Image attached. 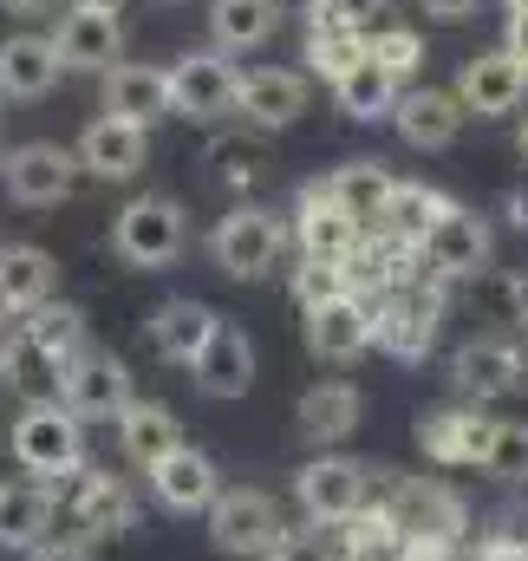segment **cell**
Listing matches in <instances>:
<instances>
[{
	"instance_id": "cell-1",
	"label": "cell",
	"mask_w": 528,
	"mask_h": 561,
	"mask_svg": "<svg viewBox=\"0 0 528 561\" xmlns=\"http://www.w3.org/2000/svg\"><path fill=\"white\" fill-rule=\"evenodd\" d=\"M7 444H13V463H20L26 477H46V483H53V477H79V470H85V431H79V419H72L59 399L20 405Z\"/></svg>"
},
{
	"instance_id": "cell-2",
	"label": "cell",
	"mask_w": 528,
	"mask_h": 561,
	"mask_svg": "<svg viewBox=\"0 0 528 561\" xmlns=\"http://www.w3.org/2000/svg\"><path fill=\"white\" fill-rule=\"evenodd\" d=\"M112 249L131 268H176L183 249H190L183 203H170V196H137V203H125L118 222H112Z\"/></svg>"
},
{
	"instance_id": "cell-3",
	"label": "cell",
	"mask_w": 528,
	"mask_h": 561,
	"mask_svg": "<svg viewBox=\"0 0 528 561\" xmlns=\"http://www.w3.org/2000/svg\"><path fill=\"white\" fill-rule=\"evenodd\" d=\"M236 99H242V72H236V59H229L222 46L183 53V59L170 66V105H176V118L216 125V118L236 112Z\"/></svg>"
},
{
	"instance_id": "cell-4",
	"label": "cell",
	"mask_w": 528,
	"mask_h": 561,
	"mask_svg": "<svg viewBox=\"0 0 528 561\" xmlns=\"http://www.w3.org/2000/svg\"><path fill=\"white\" fill-rule=\"evenodd\" d=\"M79 150H66V144L53 138H33L20 144V150H7L0 157V183H7V196L13 203H26V209H53V203H66L72 190H79Z\"/></svg>"
},
{
	"instance_id": "cell-5",
	"label": "cell",
	"mask_w": 528,
	"mask_h": 561,
	"mask_svg": "<svg viewBox=\"0 0 528 561\" xmlns=\"http://www.w3.org/2000/svg\"><path fill=\"white\" fill-rule=\"evenodd\" d=\"M287 529H280V510H274V496L267 490H222L216 496V510H209V542L222 549V556H262L280 542Z\"/></svg>"
},
{
	"instance_id": "cell-6",
	"label": "cell",
	"mask_w": 528,
	"mask_h": 561,
	"mask_svg": "<svg viewBox=\"0 0 528 561\" xmlns=\"http://www.w3.org/2000/svg\"><path fill=\"white\" fill-rule=\"evenodd\" d=\"M131 366L118 359V353H79L72 366H66V379H59V405L72 412V419H118L125 405H131Z\"/></svg>"
},
{
	"instance_id": "cell-7",
	"label": "cell",
	"mask_w": 528,
	"mask_h": 561,
	"mask_svg": "<svg viewBox=\"0 0 528 561\" xmlns=\"http://www.w3.org/2000/svg\"><path fill=\"white\" fill-rule=\"evenodd\" d=\"M300 333H307V353H313V359L346 366V359H366V353L379 346V307H366L359 294H346V300L313 307Z\"/></svg>"
},
{
	"instance_id": "cell-8",
	"label": "cell",
	"mask_w": 528,
	"mask_h": 561,
	"mask_svg": "<svg viewBox=\"0 0 528 561\" xmlns=\"http://www.w3.org/2000/svg\"><path fill=\"white\" fill-rule=\"evenodd\" d=\"M457 99H463V112H477V118H509V112L528 99V66L509 53V46H490V53L463 59Z\"/></svg>"
},
{
	"instance_id": "cell-9",
	"label": "cell",
	"mask_w": 528,
	"mask_h": 561,
	"mask_svg": "<svg viewBox=\"0 0 528 561\" xmlns=\"http://www.w3.org/2000/svg\"><path fill=\"white\" fill-rule=\"evenodd\" d=\"M294 496L313 523H353L366 510V463L353 457H313L294 477Z\"/></svg>"
},
{
	"instance_id": "cell-10",
	"label": "cell",
	"mask_w": 528,
	"mask_h": 561,
	"mask_svg": "<svg viewBox=\"0 0 528 561\" xmlns=\"http://www.w3.org/2000/svg\"><path fill=\"white\" fill-rule=\"evenodd\" d=\"M53 46H59L66 72H112V66H125V26L105 7H66Z\"/></svg>"
},
{
	"instance_id": "cell-11",
	"label": "cell",
	"mask_w": 528,
	"mask_h": 561,
	"mask_svg": "<svg viewBox=\"0 0 528 561\" xmlns=\"http://www.w3.org/2000/svg\"><path fill=\"white\" fill-rule=\"evenodd\" d=\"M274 255H280V222L267 216V209H236V216H222V229H216V268L236 280H255L274 268Z\"/></svg>"
},
{
	"instance_id": "cell-12",
	"label": "cell",
	"mask_w": 528,
	"mask_h": 561,
	"mask_svg": "<svg viewBox=\"0 0 528 561\" xmlns=\"http://www.w3.org/2000/svg\"><path fill=\"white\" fill-rule=\"evenodd\" d=\"M496 424L503 419H483V412H431V419H417V450H424L431 463H450V470L490 463Z\"/></svg>"
},
{
	"instance_id": "cell-13",
	"label": "cell",
	"mask_w": 528,
	"mask_h": 561,
	"mask_svg": "<svg viewBox=\"0 0 528 561\" xmlns=\"http://www.w3.org/2000/svg\"><path fill=\"white\" fill-rule=\"evenodd\" d=\"M424 262L437 268L444 280H470L490 268V222L477 216V209H450L437 229H431V242H424Z\"/></svg>"
},
{
	"instance_id": "cell-14",
	"label": "cell",
	"mask_w": 528,
	"mask_h": 561,
	"mask_svg": "<svg viewBox=\"0 0 528 561\" xmlns=\"http://www.w3.org/2000/svg\"><path fill=\"white\" fill-rule=\"evenodd\" d=\"M176 105H170V72L163 66H137V59H125V66H112L105 72V118H125V125H163Z\"/></svg>"
},
{
	"instance_id": "cell-15",
	"label": "cell",
	"mask_w": 528,
	"mask_h": 561,
	"mask_svg": "<svg viewBox=\"0 0 528 561\" xmlns=\"http://www.w3.org/2000/svg\"><path fill=\"white\" fill-rule=\"evenodd\" d=\"M463 99L457 92H437V85H417V92H398V138L411 144V150H450L457 131H463Z\"/></svg>"
},
{
	"instance_id": "cell-16",
	"label": "cell",
	"mask_w": 528,
	"mask_h": 561,
	"mask_svg": "<svg viewBox=\"0 0 528 561\" xmlns=\"http://www.w3.org/2000/svg\"><path fill=\"white\" fill-rule=\"evenodd\" d=\"M236 112H242L255 131H280V125H294V118L307 112V79H300L294 66H255V72H242Z\"/></svg>"
},
{
	"instance_id": "cell-17",
	"label": "cell",
	"mask_w": 528,
	"mask_h": 561,
	"mask_svg": "<svg viewBox=\"0 0 528 561\" xmlns=\"http://www.w3.org/2000/svg\"><path fill=\"white\" fill-rule=\"evenodd\" d=\"M144 150H150V131L144 125H125V118H92L85 138H79V170L99 176V183H125L144 170Z\"/></svg>"
},
{
	"instance_id": "cell-18",
	"label": "cell",
	"mask_w": 528,
	"mask_h": 561,
	"mask_svg": "<svg viewBox=\"0 0 528 561\" xmlns=\"http://www.w3.org/2000/svg\"><path fill=\"white\" fill-rule=\"evenodd\" d=\"M59 46L46 33H13L0 39V99H46L59 85Z\"/></svg>"
},
{
	"instance_id": "cell-19",
	"label": "cell",
	"mask_w": 528,
	"mask_h": 561,
	"mask_svg": "<svg viewBox=\"0 0 528 561\" xmlns=\"http://www.w3.org/2000/svg\"><path fill=\"white\" fill-rule=\"evenodd\" d=\"M450 373H457V386H463L470 399H509V392H523L528 366L509 340H470V346H457Z\"/></svg>"
},
{
	"instance_id": "cell-20",
	"label": "cell",
	"mask_w": 528,
	"mask_h": 561,
	"mask_svg": "<svg viewBox=\"0 0 528 561\" xmlns=\"http://www.w3.org/2000/svg\"><path fill=\"white\" fill-rule=\"evenodd\" d=\"M196 386L209 392V399H249V386H255V346H249V333L242 327H216V340L196 353Z\"/></svg>"
},
{
	"instance_id": "cell-21",
	"label": "cell",
	"mask_w": 528,
	"mask_h": 561,
	"mask_svg": "<svg viewBox=\"0 0 528 561\" xmlns=\"http://www.w3.org/2000/svg\"><path fill=\"white\" fill-rule=\"evenodd\" d=\"M150 490H157V503L163 510H176V516H196V510H216V463L203 457V450H170L157 470H150Z\"/></svg>"
},
{
	"instance_id": "cell-22",
	"label": "cell",
	"mask_w": 528,
	"mask_h": 561,
	"mask_svg": "<svg viewBox=\"0 0 528 561\" xmlns=\"http://www.w3.org/2000/svg\"><path fill=\"white\" fill-rule=\"evenodd\" d=\"M392 190H398V176L379 163V157H353V163H340V170L326 176V196H333L359 229H366V222H386Z\"/></svg>"
},
{
	"instance_id": "cell-23",
	"label": "cell",
	"mask_w": 528,
	"mask_h": 561,
	"mask_svg": "<svg viewBox=\"0 0 528 561\" xmlns=\"http://www.w3.org/2000/svg\"><path fill=\"white\" fill-rule=\"evenodd\" d=\"M300 249L313 262H353L359 255V222L326 196V183L300 196Z\"/></svg>"
},
{
	"instance_id": "cell-24",
	"label": "cell",
	"mask_w": 528,
	"mask_h": 561,
	"mask_svg": "<svg viewBox=\"0 0 528 561\" xmlns=\"http://www.w3.org/2000/svg\"><path fill=\"white\" fill-rule=\"evenodd\" d=\"M53 516H59L53 483H0V549H39V542H53L46 536Z\"/></svg>"
},
{
	"instance_id": "cell-25",
	"label": "cell",
	"mask_w": 528,
	"mask_h": 561,
	"mask_svg": "<svg viewBox=\"0 0 528 561\" xmlns=\"http://www.w3.org/2000/svg\"><path fill=\"white\" fill-rule=\"evenodd\" d=\"M359 412H366V399H359V386H346V379H320V386H307L300 405H294V419H300V431H307L313 444L353 437V431H359Z\"/></svg>"
},
{
	"instance_id": "cell-26",
	"label": "cell",
	"mask_w": 528,
	"mask_h": 561,
	"mask_svg": "<svg viewBox=\"0 0 528 561\" xmlns=\"http://www.w3.org/2000/svg\"><path fill=\"white\" fill-rule=\"evenodd\" d=\"M216 327H222V320H216L203 300H163V307L150 313V327H144V333H150V346H157L163 359L196 366V353L216 340Z\"/></svg>"
},
{
	"instance_id": "cell-27",
	"label": "cell",
	"mask_w": 528,
	"mask_h": 561,
	"mask_svg": "<svg viewBox=\"0 0 528 561\" xmlns=\"http://www.w3.org/2000/svg\"><path fill=\"white\" fill-rule=\"evenodd\" d=\"M118 444H125V457H131L137 470H157L170 450H183V424H176L170 405L131 399V405L118 412Z\"/></svg>"
},
{
	"instance_id": "cell-28",
	"label": "cell",
	"mask_w": 528,
	"mask_h": 561,
	"mask_svg": "<svg viewBox=\"0 0 528 561\" xmlns=\"http://www.w3.org/2000/svg\"><path fill=\"white\" fill-rule=\"evenodd\" d=\"M66 510L92 529V536H125L137 523L131 496H125V483L112 477V470H79L72 477V496H66Z\"/></svg>"
},
{
	"instance_id": "cell-29",
	"label": "cell",
	"mask_w": 528,
	"mask_h": 561,
	"mask_svg": "<svg viewBox=\"0 0 528 561\" xmlns=\"http://www.w3.org/2000/svg\"><path fill=\"white\" fill-rule=\"evenodd\" d=\"M437 333V300L424 287H398L392 300L379 307V346L398 353V359H417Z\"/></svg>"
},
{
	"instance_id": "cell-30",
	"label": "cell",
	"mask_w": 528,
	"mask_h": 561,
	"mask_svg": "<svg viewBox=\"0 0 528 561\" xmlns=\"http://www.w3.org/2000/svg\"><path fill=\"white\" fill-rule=\"evenodd\" d=\"M209 33H216L222 53H255L280 33V0H216Z\"/></svg>"
},
{
	"instance_id": "cell-31",
	"label": "cell",
	"mask_w": 528,
	"mask_h": 561,
	"mask_svg": "<svg viewBox=\"0 0 528 561\" xmlns=\"http://www.w3.org/2000/svg\"><path fill=\"white\" fill-rule=\"evenodd\" d=\"M53 280H59V262L46 249H33V242L0 249V300L13 313H33L39 300H53Z\"/></svg>"
},
{
	"instance_id": "cell-32",
	"label": "cell",
	"mask_w": 528,
	"mask_h": 561,
	"mask_svg": "<svg viewBox=\"0 0 528 561\" xmlns=\"http://www.w3.org/2000/svg\"><path fill=\"white\" fill-rule=\"evenodd\" d=\"M20 333H26L39 353H53L59 366H72V359L85 353V307H72V300H39V307L20 320Z\"/></svg>"
},
{
	"instance_id": "cell-33",
	"label": "cell",
	"mask_w": 528,
	"mask_h": 561,
	"mask_svg": "<svg viewBox=\"0 0 528 561\" xmlns=\"http://www.w3.org/2000/svg\"><path fill=\"white\" fill-rule=\"evenodd\" d=\"M0 373H7V386H13L26 405H46V399H59V379H66V366H59L53 353H39L26 333H13V340H7V353H0Z\"/></svg>"
},
{
	"instance_id": "cell-34",
	"label": "cell",
	"mask_w": 528,
	"mask_h": 561,
	"mask_svg": "<svg viewBox=\"0 0 528 561\" xmlns=\"http://www.w3.org/2000/svg\"><path fill=\"white\" fill-rule=\"evenodd\" d=\"M457 203L444 196V190H424V183H398L392 190V209H386V229H392L404 249H424L431 242V229L450 216Z\"/></svg>"
},
{
	"instance_id": "cell-35",
	"label": "cell",
	"mask_w": 528,
	"mask_h": 561,
	"mask_svg": "<svg viewBox=\"0 0 528 561\" xmlns=\"http://www.w3.org/2000/svg\"><path fill=\"white\" fill-rule=\"evenodd\" d=\"M333 99H340V112L346 118H392L398 112V79L366 53L346 79H333Z\"/></svg>"
},
{
	"instance_id": "cell-36",
	"label": "cell",
	"mask_w": 528,
	"mask_h": 561,
	"mask_svg": "<svg viewBox=\"0 0 528 561\" xmlns=\"http://www.w3.org/2000/svg\"><path fill=\"white\" fill-rule=\"evenodd\" d=\"M307 59H313V72L346 79V72L366 59V33H346V26H320V20H313V33H307Z\"/></svg>"
},
{
	"instance_id": "cell-37",
	"label": "cell",
	"mask_w": 528,
	"mask_h": 561,
	"mask_svg": "<svg viewBox=\"0 0 528 561\" xmlns=\"http://www.w3.org/2000/svg\"><path fill=\"white\" fill-rule=\"evenodd\" d=\"M346 294H353V268H346V262H313V255H307V262L294 268V300H300L307 313L326 307V300H346Z\"/></svg>"
},
{
	"instance_id": "cell-38",
	"label": "cell",
	"mask_w": 528,
	"mask_h": 561,
	"mask_svg": "<svg viewBox=\"0 0 528 561\" xmlns=\"http://www.w3.org/2000/svg\"><path fill=\"white\" fill-rule=\"evenodd\" d=\"M483 470L503 477V483H528V424H516V419L496 424V444H490V463Z\"/></svg>"
},
{
	"instance_id": "cell-39",
	"label": "cell",
	"mask_w": 528,
	"mask_h": 561,
	"mask_svg": "<svg viewBox=\"0 0 528 561\" xmlns=\"http://www.w3.org/2000/svg\"><path fill=\"white\" fill-rule=\"evenodd\" d=\"M366 53L392 72V79H404V72H417V59H424V39L411 33V26H379L372 39H366Z\"/></svg>"
},
{
	"instance_id": "cell-40",
	"label": "cell",
	"mask_w": 528,
	"mask_h": 561,
	"mask_svg": "<svg viewBox=\"0 0 528 561\" xmlns=\"http://www.w3.org/2000/svg\"><path fill=\"white\" fill-rule=\"evenodd\" d=\"M379 7H386V0H313V20H320V26H346V33H366V26L379 20Z\"/></svg>"
},
{
	"instance_id": "cell-41",
	"label": "cell",
	"mask_w": 528,
	"mask_h": 561,
	"mask_svg": "<svg viewBox=\"0 0 528 561\" xmlns=\"http://www.w3.org/2000/svg\"><path fill=\"white\" fill-rule=\"evenodd\" d=\"M267 561H326V556H320V542H307V536H280V542L267 549Z\"/></svg>"
},
{
	"instance_id": "cell-42",
	"label": "cell",
	"mask_w": 528,
	"mask_h": 561,
	"mask_svg": "<svg viewBox=\"0 0 528 561\" xmlns=\"http://www.w3.org/2000/svg\"><path fill=\"white\" fill-rule=\"evenodd\" d=\"M26 561H92L85 542H39V549H26Z\"/></svg>"
},
{
	"instance_id": "cell-43",
	"label": "cell",
	"mask_w": 528,
	"mask_h": 561,
	"mask_svg": "<svg viewBox=\"0 0 528 561\" xmlns=\"http://www.w3.org/2000/svg\"><path fill=\"white\" fill-rule=\"evenodd\" d=\"M417 7H424L431 20H470V13H477L483 0H417Z\"/></svg>"
},
{
	"instance_id": "cell-44",
	"label": "cell",
	"mask_w": 528,
	"mask_h": 561,
	"mask_svg": "<svg viewBox=\"0 0 528 561\" xmlns=\"http://www.w3.org/2000/svg\"><path fill=\"white\" fill-rule=\"evenodd\" d=\"M503 46H509V53L528 66V7H516V13H509V39H503Z\"/></svg>"
},
{
	"instance_id": "cell-45",
	"label": "cell",
	"mask_w": 528,
	"mask_h": 561,
	"mask_svg": "<svg viewBox=\"0 0 528 561\" xmlns=\"http://www.w3.org/2000/svg\"><path fill=\"white\" fill-rule=\"evenodd\" d=\"M509 313H516V320L528 327V275H516V280H509Z\"/></svg>"
},
{
	"instance_id": "cell-46",
	"label": "cell",
	"mask_w": 528,
	"mask_h": 561,
	"mask_svg": "<svg viewBox=\"0 0 528 561\" xmlns=\"http://www.w3.org/2000/svg\"><path fill=\"white\" fill-rule=\"evenodd\" d=\"M0 7H7V13H13V20H33V13H46V7H53V0H0Z\"/></svg>"
},
{
	"instance_id": "cell-47",
	"label": "cell",
	"mask_w": 528,
	"mask_h": 561,
	"mask_svg": "<svg viewBox=\"0 0 528 561\" xmlns=\"http://www.w3.org/2000/svg\"><path fill=\"white\" fill-rule=\"evenodd\" d=\"M79 7H105V13H118V7H125V0H79Z\"/></svg>"
},
{
	"instance_id": "cell-48",
	"label": "cell",
	"mask_w": 528,
	"mask_h": 561,
	"mask_svg": "<svg viewBox=\"0 0 528 561\" xmlns=\"http://www.w3.org/2000/svg\"><path fill=\"white\" fill-rule=\"evenodd\" d=\"M516 150H523V163H528V118H523V131H516Z\"/></svg>"
},
{
	"instance_id": "cell-49",
	"label": "cell",
	"mask_w": 528,
	"mask_h": 561,
	"mask_svg": "<svg viewBox=\"0 0 528 561\" xmlns=\"http://www.w3.org/2000/svg\"><path fill=\"white\" fill-rule=\"evenodd\" d=\"M7 313H13V307H7V300H0V320H7Z\"/></svg>"
},
{
	"instance_id": "cell-50",
	"label": "cell",
	"mask_w": 528,
	"mask_h": 561,
	"mask_svg": "<svg viewBox=\"0 0 528 561\" xmlns=\"http://www.w3.org/2000/svg\"><path fill=\"white\" fill-rule=\"evenodd\" d=\"M516 7H528V0H509V13H516Z\"/></svg>"
},
{
	"instance_id": "cell-51",
	"label": "cell",
	"mask_w": 528,
	"mask_h": 561,
	"mask_svg": "<svg viewBox=\"0 0 528 561\" xmlns=\"http://www.w3.org/2000/svg\"><path fill=\"white\" fill-rule=\"evenodd\" d=\"M163 7H176V0H163Z\"/></svg>"
}]
</instances>
